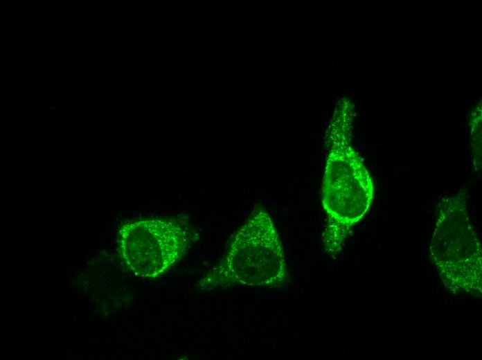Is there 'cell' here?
Returning a JSON list of instances; mask_svg holds the SVG:
<instances>
[{
    "label": "cell",
    "mask_w": 482,
    "mask_h": 360,
    "mask_svg": "<svg viewBox=\"0 0 482 360\" xmlns=\"http://www.w3.org/2000/svg\"><path fill=\"white\" fill-rule=\"evenodd\" d=\"M188 229L167 219L132 220L120 231L122 257L136 276L155 278L166 272L186 251Z\"/></svg>",
    "instance_id": "obj_4"
},
{
    "label": "cell",
    "mask_w": 482,
    "mask_h": 360,
    "mask_svg": "<svg viewBox=\"0 0 482 360\" xmlns=\"http://www.w3.org/2000/svg\"><path fill=\"white\" fill-rule=\"evenodd\" d=\"M349 114L346 109L340 110L330 125L322 183V204L327 215L322 242L325 253L332 258L340 253L374 198L372 178L349 142Z\"/></svg>",
    "instance_id": "obj_1"
},
{
    "label": "cell",
    "mask_w": 482,
    "mask_h": 360,
    "mask_svg": "<svg viewBox=\"0 0 482 360\" xmlns=\"http://www.w3.org/2000/svg\"><path fill=\"white\" fill-rule=\"evenodd\" d=\"M429 254L449 291L481 295L482 250L469 217L465 189L439 201Z\"/></svg>",
    "instance_id": "obj_3"
},
{
    "label": "cell",
    "mask_w": 482,
    "mask_h": 360,
    "mask_svg": "<svg viewBox=\"0 0 482 360\" xmlns=\"http://www.w3.org/2000/svg\"><path fill=\"white\" fill-rule=\"evenodd\" d=\"M288 272L283 246L269 215L255 208L234 237L225 258L199 282L204 290L231 287L280 289Z\"/></svg>",
    "instance_id": "obj_2"
}]
</instances>
